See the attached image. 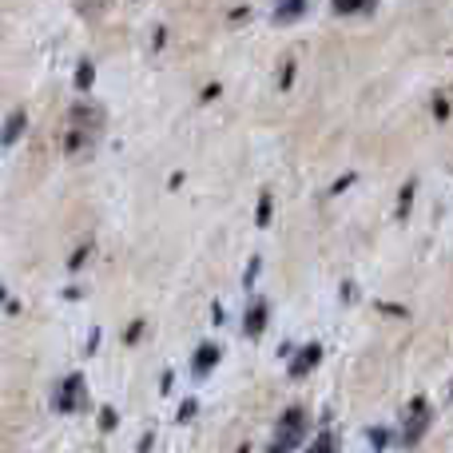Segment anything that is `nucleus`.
Returning <instances> with one entry per match:
<instances>
[{
	"instance_id": "obj_16",
	"label": "nucleus",
	"mask_w": 453,
	"mask_h": 453,
	"mask_svg": "<svg viewBox=\"0 0 453 453\" xmlns=\"http://www.w3.org/2000/svg\"><path fill=\"white\" fill-rule=\"evenodd\" d=\"M370 441H374V449H382L386 441H390V434H386V430H370Z\"/></svg>"
},
{
	"instance_id": "obj_15",
	"label": "nucleus",
	"mask_w": 453,
	"mask_h": 453,
	"mask_svg": "<svg viewBox=\"0 0 453 453\" xmlns=\"http://www.w3.org/2000/svg\"><path fill=\"white\" fill-rule=\"evenodd\" d=\"M88 250H92V247H88V242H84V247H76V250H72V258H68V266H72V271H80V263H84V258H88Z\"/></svg>"
},
{
	"instance_id": "obj_12",
	"label": "nucleus",
	"mask_w": 453,
	"mask_h": 453,
	"mask_svg": "<svg viewBox=\"0 0 453 453\" xmlns=\"http://www.w3.org/2000/svg\"><path fill=\"white\" fill-rule=\"evenodd\" d=\"M338 449V441H334V434H319V438H314L311 441V446H306V453H334Z\"/></svg>"
},
{
	"instance_id": "obj_3",
	"label": "nucleus",
	"mask_w": 453,
	"mask_h": 453,
	"mask_svg": "<svg viewBox=\"0 0 453 453\" xmlns=\"http://www.w3.org/2000/svg\"><path fill=\"white\" fill-rule=\"evenodd\" d=\"M426 430H430V402L414 398L410 402V410H406V430H402V441H406V446H418Z\"/></svg>"
},
{
	"instance_id": "obj_22",
	"label": "nucleus",
	"mask_w": 453,
	"mask_h": 453,
	"mask_svg": "<svg viewBox=\"0 0 453 453\" xmlns=\"http://www.w3.org/2000/svg\"><path fill=\"white\" fill-rule=\"evenodd\" d=\"M234 453H250V449H247V446H239V449H234Z\"/></svg>"
},
{
	"instance_id": "obj_4",
	"label": "nucleus",
	"mask_w": 453,
	"mask_h": 453,
	"mask_svg": "<svg viewBox=\"0 0 453 453\" xmlns=\"http://www.w3.org/2000/svg\"><path fill=\"white\" fill-rule=\"evenodd\" d=\"M80 406H84V374H68L60 382V390H56V410L60 414H76Z\"/></svg>"
},
{
	"instance_id": "obj_1",
	"label": "nucleus",
	"mask_w": 453,
	"mask_h": 453,
	"mask_svg": "<svg viewBox=\"0 0 453 453\" xmlns=\"http://www.w3.org/2000/svg\"><path fill=\"white\" fill-rule=\"evenodd\" d=\"M100 132H104V111L92 108V104H76V108L68 111V127H64V151H68V156L92 151Z\"/></svg>"
},
{
	"instance_id": "obj_2",
	"label": "nucleus",
	"mask_w": 453,
	"mask_h": 453,
	"mask_svg": "<svg viewBox=\"0 0 453 453\" xmlns=\"http://www.w3.org/2000/svg\"><path fill=\"white\" fill-rule=\"evenodd\" d=\"M303 438H306V410L303 406H290L287 414L279 418V426H274V446H282L290 453Z\"/></svg>"
},
{
	"instance_id": "obj_13",
	"label": "nucleus",
	"mask_w": 453,
	"mask_h": 453,
	"mask_svg": "<svg viewBox=\"0 0 453 453\" xmlns=\"http://www.w3.org/2000/svg\"><path fill=\"white\" fill-rule=\"evenodd\" d=\"M255 223H258V226L271 223V191H263V196H258V215H255Z\"/></svg>"
},
{
	"instance_id": "obj_10",
	"label": "nucleus",
	"mask_w": 453,
	"mask_h": 453,
	"mask_svg": "<svg viewBox=\"0 0 453 453\" xmlns=\"http://www.w3.org/2000/svg\"><path fill=\"white\" fill-rule=\"evenodd\" d=\"M306 8V0H279V8H274V20H282V24H290L298 12Z\"/></svg>"
},
{
	"instance_id": "obj_14",
	"label": "nucleus",
	"mask_w": 453,
	"mask_h": 453,
	"mask_svg": "<svg viewBox=\"0 0 453 453\" xmlns=\"http://www.w3.org/2000/svg\"><path fill=\"white\" fill-rule=\"evenodd\" d=\"M410 199H414V183L402 188V199H398V215H410Z\"/></svg>"
},
{
	"instance_id": "obj_18",
	"label": "nucleus",
	"mask_w": 453,
	"mask_h": 453,
	"mask_svg": "<svg viewBox=\"0 0 453 453\" xmlns=\"http://www.w3.org/2000/svg\"><path fill=\"white\" fill-rule=\"evenodd\" d=\"M111 426H116V410H104V414H100V430H111Z\"/></svg>"
},
{
	"instance_id": "obj_6",
	"label": "nucleus",
	"mask_w": 453,
	"mask_h": 453,
	"mask_svg": "<svg viewBox=\"0 0 453 453\" xmlns=\"http://www.w3.org/2000/svg\"><path fill=\"white\" fill-rule=\"evenodd\" d=\"M266 319H271V306L258 298V303H250V311H247V319H242V334L247 338H258L266 330Z\"/></svg>"
},
{
	"instance_id": "obj_7",
	"label": "nucleus",
	"mask_w": 453,
	"mask_h": 453,
	"mask_svg": "<svg viewBox=\"0 0 453 453\" xmlns=\"http://www.w3.org/2000/svg\"><path fill=\"white\" fill-rule=\"evenodd\" d=\"M215 362H219V346L215 342H203L196 350V358H191V370H196V378H207L215 370Z\"/></svg>"
},
{
	"instance_id": "obj_9",
	"label": "nucleus",
	"mask_w": 453,
	"mask_h": 453,
	"mask_svg": "<svg viewBox=\"0 0 453 453\" xmlns=\"http://www.w3.org/2000/svg\"><path fill=\"white\" fill-rule=\"evenodd\" d=\"M330 8H334L338 16H350V12H370L374 0H330Z\"/></svg>"
},
{
	"instance_id": "obj_20",
	"label": "nucleus",
	"mask_w": 453,
	"mask_h": 453,
	"mask_svg": "<svg viewBox=\"0 0 453 453\" xmlns=\"http://www.w3.org/2000/svg\"><path fill=\"white\" fill-rule=\"evenodd\" d=\"M151 441H156V438H151V434H148V438L140 441V453H151Z\"/></svg>"
},
{
	"instance_id": "obj_21",
	"label": "nucleus",
	"mask_w": 453,
	"mask_h": 453,
	"mask_svg": "<svg viewBox=\"0 0 453 453\" xmlns=\"http://www.w3.org/2000/svg\"><path fill=\"white\" fill-rule=\"evenodd\" d=\"M271 453H287V449H282V446H271Z\"/></svg>"
},
{
	"instance_id": "obj_8",
	"label": "nucleus",
	"mask_w": 453,
	"mask_h": 453,
	"mask_svg": "<svg viewBox=\"0 0 453 453\" xmlns=\"http://www.w3.org/2000/svg\"><path fill=\"white\" fill-rule=\"evenodd\" d=\"M24 127H28V116H24V111H12V116H8V124H4V132H0V143H4V148H12V143L20 140Z\"/></svg>"
},
{
	"instance_id": "obj_19",
	"label": "nucleus",
	"mask_w": 453,
	"mask_h": 453,
	"mask_svg": "<svg viewBox=\"0 0 453 453\" xmlns=\"http://www.w3.org/2000/svg\"><path fill=\"white\" fill-rule=\"evenodd\" d=\"M255 274H258V258H250V266H247V274H242V282H255Z\"/></svg>"
},
{
	"instance_id": "obj_5",
	"label": "nucleus",
	"mask_w": 453,
	"mask_h": 453,
	"mask_svg": "<svg viewBox=\"0 0 453 453\" xmlns=\"http://www.w3.org/2000/svg\"><path fill=\"white\" fill-rule=\"evenodd\" d=\"M322 362V346L319 342H311V346H303V350L295 354V362H290V378H306L314 366Z\"/></svg>"
},
{
	"instance_id": "obj_17",
	"label": "nucleus",
	"mask_w": 453,
	"mask_h": 453,
	"mask_svg": "<svg viewBox=\"0 0 453 453\" xmlns=\"http://www.w3.org/2000/svg\"><path fill=\"white\" fill-rule=\"evenodd\" d=\"M196 402H183V410H180V422H191V418H196Z\"/></svg>"
},
{
	"instance_id": "obj_11",
	"label": "nucleus",
	"mask_w": 453,
	"mask_h": 453,
	"mask_svg": "<svg viewBox=\"0 0 453 453\" xmlns=\"http://www.w3.org/2000/svg\"><path fill=\"white\" fill-rule=\"evenodd\" d=\"M92 80H96V64L92 60H80L76 64V88H80V92H88V88H92Z\"/></svg>"
}]
</instances>
